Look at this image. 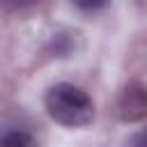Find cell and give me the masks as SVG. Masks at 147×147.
I'll return each mask as SVG.
<instances>
[{"label": "cell", "instance_id": "277c9868", "mask_svg": "<svg viewBox=\"0 0 147 147\" xmlns=\"http://www.w3.org/2000/svg\"><path fill=\"white\" fill-rule=\"evenodd\" d=\"M110 0H74V5L83 11H99L103 7H108Z\"/></svg>", "mask_w": 147, "mask_h": 147}, {"label": "cell", "instance_id": "3957f363", "mask_svg": "<svg viewBox=\"0 0 147 147\" xmlns=\"http://www.w3.org/2000/svg\"><path fill=\"white\" fill-rule=\"evenodd\" d=\"M0 147H39V145H37V140H34L30 133L11 131V133H7V136L0 140Z\"/></svg>", "mask_w": 147, "mask_h": 147}, {"label": "cell", "instance_id": "6da1fadb", "mask_svg": "<svg viewBox=\"0 0 147 147\" xmlns=\"http://www.w3.org/2000/svg\"><path fill=\"white\" fill-rule=\"evenodd\" d=\"M44 103H46V113L51 115V119L69 129L87 126L94 119V103L90 94L71 83L53 85L46 92Z\"/></svg>", "mask_w": 147, "mask_h": 147}, {"label": "cell", "instance_id": "7a4b0ae2", "mask_svg": "<svg viewBox=\"0 0 147 147\" xmlns=\"http://www.w3.org/2000/svg\"><path fill=\"white\" fill-rule=\"evenodd\" d=\"M115 115L126 124L147 119V85L129 83L126 87H122L115 101Z\"/></svg>", "mask_w": 147, "mask_h": 147}, {"label": "cell", "instance_id": "5b68a950", "mask_svg": "<svg viewBox=\"0 0 147 147\" xmlns=\"http://www.w3.org/2000/svg\"><path fill=\"white\" fill-rule=\"evenodd\" d=\"M129 147H147V131H140V133H136V136L131 138Z\"/></svg>", "mask_w": 147, "mask_h": 147}]
</instances>
